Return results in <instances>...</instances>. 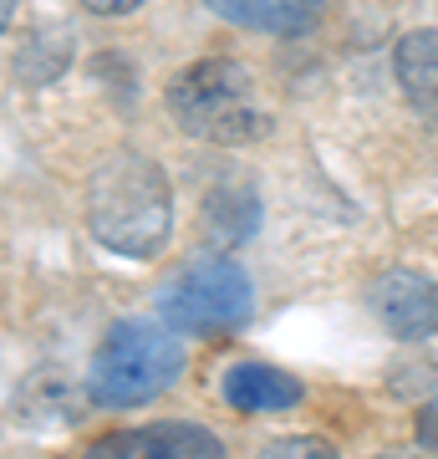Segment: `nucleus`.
I'll list each match as a JSON object with an SVG mask.
<instances>
[{"mask_svg": "<svg viewBox=\"0 0 438 459\" xmlns=\"http://www.w3.org/2000/svg\"><path fill=\"white\" fill-rule=\"evenodd\" d=\"M159 312L168 327L189 337H219L250 322L255 286L245 276V265H235L229 255H199L159 286Z\"/></svg>", "mask_w": 438, "mask_h": 459, "instance_id": "20e7f679", "label": "nucleus"}, {"mask_svg": "<svg viewBox=\"0 0 438 459\" xmlns=\"http://www.w3.org/2000/svg\"><path fill=\"white\" fill-rule=\"evenodd\" d=\"M392 394L398 398H434L438 394V362H403L392 373Z\"/></svg>", "mask_w": 438, "mask_h": 459, "instance_id": "9d476101", "label": "nucleus"}, {"mask_svg": "<svg viewBox=\"0 0 438 459\" xmlns=\"http://www.w3.org/2000/svg\"><path fill=\"white\" fill-rule=\"evenodd\" d=\"M413 439L423 444V449H438V409H423L418 424H413Z\"/></svg>", "mask_w": 438, "mask_h": 459, "instance_id": "f8f14e48", "label": "nucleus"}, {"mask_svg": "<svg viewBox=\"0 0 438 459\" xmlns=\"http://www.w3.org/2000/svg\"><path fill=\"white\" fill-rule=\"evenodd\" d=\"M326 0H210V11L229 26L260 36H306L322 21Z\"/></svg>", "mask_w": 438, "mask_h": 459, "instance_id": "1a4fd4ad", "label": "nucleus"}, {"mask_svg": "<svg viewBox=\"0 0 438 459\" xmlns=\"http://www.w3.org/2000/svg\"><path fill=\"white\" fill-rule=\"evenodd\" d=\"M77 5H87L92 16H128V11L143 5V0H77Z\"/></svg>", "mask_w": 438, "mask_h": 459, "instance_id": "ddd939ff", "label": "nucleus"}, {"mask_svg": "<svg viewBox=\"0 0 438 459\" xmlns=\"http://www.w3.org/2000/svg\"><path fill=\"white\" fill-rule=\"evenodd\" d=\"M98 455H148V459H214L225 455V444L214 439L210 429L199 424H148V429H123V434H107V439L92 444Z\"/></svg>", "mask_w": 438, "mask_h": 459, "instance_id": "423d86ee", "label": "nucleus"}, {"mask_svg": "<svg viewBox=\"0 0 438 459\" xmlns=\"http://www.w3.org/2000/svg\"><path fill=\"white\" fill-rule=\"evenodd\" d=\"M82 214H87V230L102 250H117L128 261H153L174 230L168 174L138 148H113L87 174Z\"/></svg>", "mask_w": 438, "mask_h": 459, "instance_id": "f257e3e1", "label": "nucleus"}, {"mask_svg": "<svg viewBox=\"0 0 438 459\" xmlns=\"http://www.w3.org/2000/svg\"><path fill=\"white\" fill-rule=\"evenodd\" d=\"M392 72H398V87H403L408 108L438 128V31L418 26V31H403L398 47H392Z\"/></svg>", "mask_w": 438, "mask_h": 459, "instance_id": "6e6552de", "label": "nucleus"}, {"mask_svg": "<svg viewBox=\"0 0 438 459\" xmlns=\"http://www.w3.org/2000/svg\"><path fill=\"white\" fill-rule=\"evenodd\" d=\"M0 21H5V26L16 21V0H5V5H0Z\"/></svg>", "mask_w": 438, "mask_h": 459, "instance_id": "4468645a", "label": "nucleus"}, {"mask_svg": "<svg viewBox=\"0 0 438 459\" xmlns=\"http://www.w3.org/2000/svg\"><path fill=\"white\" fill-rule=\"evenodd\" d=\"M301 394H306V388H301L291 373L271 368V362H235V368H225V377H219V398H225L229 409H240V413L296 409Z\"/></svg>", "mask_w": 438, "mask_h": 459, "instance_id": "0eeeda50", "label": "nucleus"}, {"mask_svg": "<svg viewBox=\"0 0 438 459\" xmlns=\"http://www.w3.org/2000/svg\"><path fill=\"white\" fill-rule=\"evenodd\" d=\"M184 373V342L179 327L163 322H143V316H123L107 327L98 358H92V377L87 394L102 409H138L168 394Z\"/></svg>", "mask_w": 438, "mask_h": 459, "instance_id": "7ed1b4c3", "label": "nucleus"}, {"mask_svg": "<svg viewBox=\"0 0 438 459\" xmlns=\"http://www.w3.org/2000/svg\"><path fill=\"white\" fill-rule=\"evenodd\" d=\"M265 455H316V459H326V455H331V444H326V439H306V434H296V439H276V444H265Z\"/></svg>", "mask_w": 438, "mask_h": 459, "instance_id": "9b49d317", "label": "nucleus"}, {"mask_svg": "<svg viewBox=\"0 0 438 459\" xmlns=\"http://www.w3.org/2000/svg\"><path fill=\"white\" fill-rule=\"evenodd\" d=\"M373 312L382 316V327L403 342H423L438 332V281H428L423 271H388L373 281Z\"/></svg>", "mask_w": 438, "mask_h": 459, "instance_id": "39448f33", "label": "nucleus"}, {"mask_svg": "<svg viewBox=\"0 0 438 459\" xmlns=\"http://www.w3.org/2000/svg\"><path fill=\"white\" fill-rule=\"evenodd\" d=\"M163 102H168L174 123L199 143L240 148L260 143L271 133V113L260 108L255 77L235 56H204V62L174 72L163 87Z\"/></svg>", "mask_w": 438, "mask_h": 459, "instance_id": "f03ea898", "label": "nucleus"}]
</instances>
